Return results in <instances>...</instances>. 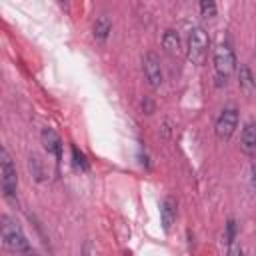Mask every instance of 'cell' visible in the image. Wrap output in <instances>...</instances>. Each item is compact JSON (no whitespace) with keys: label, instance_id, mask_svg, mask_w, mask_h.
Instances as JSON below:
<instances>
[{"label":"cell","instance_id":"6da1fadb","mask_svg":"<svg viewBox=\"0 0 256 256\" xmlns=\"http://www.w3.org/2000/svg\"><path fill=\"white\" fill-rule=\"evenodd\" d=\"M2 244L6 250L14 252V254H28L32 252V246H30V240L26 238L24 230L18 226V222H14L10 216H2Z\"/></svg>","mask_w":256,"mask_h":256},{"label":"cell","instance_id":"7a4b0ae2","mask_svg":"<svg viewBox=\"0 0 256 256\" xmlns=\"http://www.w3.org/2000/svg\"><path fill=\"white\" fill-rule=\"evenodd\" d=\"M212 64H214V76H216L218 84H226L228 78L232 76V72L236 70V58H234V50L230 48V44L220 42L214 48Z\"/></svg>","mask_w":256,"mask_h":256},{"label":"cell","instance_id":"3957f363","mask_svg":"<svg viewBox=\"0 0 256 256\" xmlns=\"http://www.w3.org/2000/svg\"><path fill=\"white\" fill-rule=\"evenodd\" d=\"M0 186H2V194L4 198L8 200H14L16 198V192H18V172H16V166L8 154L6 148L0 150Z\"/></svg>","mask_w":256,"mask_h":256},{"label":"cell","instance_id":"277c9868","mask_svg":"<svg viewBox=\"0 0 256 256\" xmlns=\"http://www.w3.org/2000/svg\"><path fill=\"white\" fill-rule=\"evenodd\" d=\"M188 60L196 66H202L208 54V34L202 26H194L188 34Z\"/></svg>","mask_w":256,"mask_h":256},{"label":"cell","instance_id":"5b68a950","mask_svg":"<svg viewBox=\"0 0 256 256\" xmlns=\"http://www.w3.org/2000/svg\"><path fill=\"white\" fill-rule=\"evenodd\" d=\"M238 126V110L236 108H224L214 124V134L220 142H228Z\"/></svg>","mask_w":256,"mask_h":256},{"label":"cell","instance_id":"8992f818","mask_svg":"<svg viewBox=\"0 0 256 256\" xmlns=\"http://www.w3.org/2000/svg\"><path fill=\"white\" fill-rule=\"evenodd\" d=\"M142 70H144V76L150 84V88H160L162 86V64H160V58L156 52H146L142 56Z\"/></svg>","mask_w":256,"mask_h":256},{"label":"cell","instance_id":"52a82bcc","mask_svg":"<svg viewBox=\"0 0 256 256\" xmlns=\"http://www.w3.org/2000/svg\"><path fill=\"white\" fill-rule=\"evenodd\" d=\"M176 214H178V202L174 196H164L160 202V222L164 232H170L172 224L176 222Z\"/></svg>","mask_w":256,"mask_h":256},{"label":"cell","instance_id":"ba28073f","mask_svg":"<svg viewBox=\"0 0 256 256\" xmlns=\"http://www.w3.org/2000/svg\"><path fill=\"white\" fill-rule=\"evenodd\" d=\"M40 138H42V144H44L46 152L52 154L56 158V162H60L62 160V140H60V136L52 128H44Z\"/></svg>","mask_w":256,"mask_h":256},{"label":"cell","instance_id":"9c48e42d","mask_svg":"<svg viewBox=\"0 0 256 256\" xmlns=\"http://www.w3.org/2000/svg\"><path fill=\"white\" fill-rule=\"evenodd\" d=\"M240 148L244 154H254L256 152V122H246L240 134Z\"/></svg>","mask_w":256,"mask_h":256},{"label":"cell","instance_id":"30bf717a","mask_svg":"<svg viewBox=\"0 0 256 256\" xmlns=\"http://www.w3.org/2000/svg\"><path fill=\"white\" fill-rule=\"evenodd\" d=\"M238 86L244 92V96H252V92L256 88L254 76H252V72H250V68L246 64H240L238 66Z\"/></svg>","mask_w":256,"mask_h":256},{"label":"cell","instance_id":"8fae6325","mask_svg":"<svg viewBox=\"0 0 256 256\" xmlns=\"http://www.w3.org/2000/svg\"><path fill=\"white\" fill-rule=\"evenodd\" d=\"M110 30H112V22H110V18L104 16V14L98 16V18L94 20V24H92V34H94L96 40H106L108 34H110Z\"/></svg>","mask_w":256,"mask_h":256},{"label":"cell","instance_id":"7c38bea8","mask_svg":"<svg viewBox=\"0 0 256 256\" xmlns=\"http://www.w3.org/2000/svg\"><path fill=\"white\" fill-rule=\"evenodd\" d=\"M162 48L168 52V54H178L180 50V38H178V32L168 28L164 34H162Z\"/></svg>","mask_w":256,"mask_h":256},{"label":"cell","instance_id":"4fadbf2b","mask_svg":"<svg viewBox=\"0 0 256 256\" xmlns=\"http://www.w3.org/2000/svg\"><path fill=\"white\" fill-rule=\"evenodd\" d=\"M70 152H72V164L76 166V170H80V172H86L88 168H90V164H88V160H86V156L78 150V146H70Z\"/></svg>","mask_w":256,"mask_h":256},{"label":"cell","instance_id":"5bb4252c","mask_svg":"<svg viewBox=\"0 0 256 256\" xmlns=\"http://www.w3.org/2000/svg\"><path fill=\"white\" fill-rule=\"evenodd\" d=\"M200 12H202V16L212 18V16H216V4L212 0H204V2H200Z\"/></svg>","mask_w":256,"mask_h":256},{"label":"cell","instance_id":"9a60e30c","mask_svg":"<svg viewBox=\"0 0 256 256\" xmlns=\"http://www.w3.org/2000/svg\"><path fill=\"white\" fill-rule=\"evenodd\" d=\"M226 246H228V256H242V246H240L238 238L226 242Z\"/></svg>","mask_w":256,"mask_h":256},{"label":"cell","instance_id":"2e32d148","mask_svg":"<svg viewBox=\"0 0 256 256\" xmlns=\"http://www.w3.org/2000/svg\"><path fill=\"white\" fill-rule=\"evenodd\" d=\"M230 240H236V222L234 220H228L226 224V242Z\"/></svg>","mask_w":256,"mask_h":256},{"label":"cell","instance_id":"e0dca14e","mask_svg":"<svg viewBox=\"0 0 256 256\" xmlns=\"http://www.w3.org/2000/svg\"><path fill=\"white\" fill-rule=\"evenodd\" d=\"M36 168V178L40 180L42 178V170H40V160H38V156H30V168Z\"/></svg>","mask_w":256,"mask_h":256},{"label":"cell","instance_id":"ac0fdd59","mask_svg":"<svg viewBox=\"0 0 256 256\" xmlns=\"http://www.w3.org/2000/svg\"><path fill=\"white\" fill-rule=\"evenodd\" d=\"M250 184H252V188L256 190V162H254L252 168H250Z\"/></svg>","mask_w":256,"mask_h":256},{"label":"cell","instance_id":"d6986e66","mask_svg":"<svg viewBox=\"0 0 256 256\" xmlns=\"http://www.w3.org/2000/svg\"><path fill=\"white\" fill-rule=\"evenodd\" d=\"M26 256H40V254H36V252H34V250H32V252H28V254H26Z\"/></svg>","mask_w":256,"mask_h":256}]
</instances>
